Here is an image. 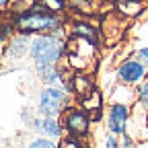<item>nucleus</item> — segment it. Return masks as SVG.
<instances>
[{
	"instance_id": "1",
	"label": "nucleus",
	"mask_w": 148,
	"mask_h": 148,
	"mask_svg": "<svg viewBox=\"0 0 148 148\" xmlns=\"http://www.w3.org/2000/svg\"><path fill=\"white\" fill-rule=\"evenodd\" d=\"M66 39H68L66 27L53 31V33L33 35L31 45H29V62H31L33 70L39 72L47 66L60 64L66 56Z\"/></svg>"
},
{
	"instance_id": "2",
	"label": "nucleus",
	"mask_w": 148,
	"mask_h": 148,
	"mask_svg": "<svg viewBox=\"0 0 148 148\" xmlns=\"http://www.w3.org/2000/svg\"><path fill=\"white\" fill-rule=\"evenodd\" d=\"M10 23L14 27L16 33H25V35H41V33H53L58 29L66 27V16H62L60 12L47 10L39 0H35V4L16 14V16H8Z\"/></svg>"
},
{
	"instance_id": "3",
	"label": "nucleus",
	"mask_w": 148,
	"mask_h": 148,
	"mask_svg": "<svg viewBox=\"0 0 148 148\" xmlns=\"http://www.w3.org/2000/svg\"><path fill=\"white\" fill-rule=\"evenodd\" d=\"M99 41L86 39L78 35H68L66 39V56L64 60L74 72H90L92 66L97 64L99 53Z\"/></svg>"
},
{
	"instance_id": "4",
	"label": "nucleus",
	"mask_w": 148,
	"mask_h": 148,
	"mask_svg": "<svg viewBox=\"0 0 148 148\" xmlns=\"http://www.w3.org/2000/svg\"><path fill=\"white\" fill-rule=\"evenodd\" d=\"M72 95L62 86H47L43 84L37 92V113L49 115V117H60L64 111L72 105Z\"/></svg>"
},
{
	"instance_id": "5",
	"label": "nucleus",
	"mask_w": 148,
	"mask_h": 148,
	"mask_svg": "<svg viewBox=\"0 0 148 148\" xmlns=\"http://www.w3.org/2000/svg\"><path fill=\"white\" fill-rule=\"evenodd\" d=\"M60 121H62V127H64L66 136H70V138L86 140L90 136L92 119H90V115L86 113L78 103H72L64 113L60 115Z\"/></svg>"
},
{
	"instance_id": "6",
	"label": "nucleus",
	"mask_w": 148,
	"mask_h": 148,
	"mask_svg": "<svg viewBox=\"0 0 148 148\" xmlns=\"http://www.w3.org/2000/svg\"><path fill=\"white\" fill-rule=\"evenodd\" d=\"M130 115H132V105H123V103H107L105 105V127L109 132H113L115 136L127 134V123Z\"/></svg>"
},
{
	"instance_id": "7",
	"label": "nucleus",
	"mask_w": 148,
	"mask_h": 148,
	"mask_svg": "<svg viewBox=\"0 0 148 148\" xmlns=\"http://www.w3.org/2000/svg\"><path fill=\"white\" fill-rule=\"evenodd\" d=\"M115 82H123L130 86H136L138 82H142L148 76V66L140 60V58H125L115 66Z\"/></svg>"
},
{
	"instance_id": "8",
	"label": "nucleus",
	"mask_w": 148,
	"mask_h": 148,
	"mask_svg": "<svg viewBox=\"0 0 148 148\" xmlns=\"http://www.w3.org/2000/svg\"><path fill=\"white\" fill-rule=\"evenodd\" d=\"M29 127L33 130V134L43 136V138H51V140H58V142L66 136L60 117L41 115V113H37V111H35V115H33V119H31Z\"/></svg>"
},
{
	"instance_id": "9",
	"label": "nucleus",
	"mask_w": 148,
	"mask_h": 148,
	"mask_svg": "<svg viewBox=\"0 0 148 148\" xmlns=\"http://www.w3.org/2000/svg\"><path fill=\"white\" fill-rule=\"evenodd\" d=\"M29 45H31V35L14 31L6 41L4 64H18V62L29 60Z\"/></svg>"
},
{
	"instance_id": "10",
	"label": "nucleus",
	"mask_w": 148,
	"mask_h": 148,
	"mask_svg": "<svg viewBox=\"0 0 148 148\" xmlns=\"http://www.w3.org/2000/svg\"><path fill=\"white\" fill-rule=\"evenodd\" d=\"M76 103L90 115L92 123H97V121L103 119V113H105V99H103V92H101L97 86L92 88L90 92H86L84 97H80Z\"/></svg>"
},
{
	"instance_id": "11",
	"label": "nucleus",
	"mask_w": 148,
	"mask_h": 148,
	"mask_svg": "<svg viewBox=\"0 0 148 148\" xmlns=\"http://www.w3.org/2000/svg\"><path fill=\"white\" fill-rule=\"evenodd\" d=\"M66 31H68V35L86 37V39H92V41H99V43H101L99 29L92 25L90 21H86V18H76V16H72L70 21H66Z\"/></svg>"
},
{
	"instance_id": "12",
	"label": "nucleus",
	"mask_w": 148,
	"mask_h": 148,
	"mask_svg": "<svg viewBox=\"0 0 148 148\" xmlns=\"http://www.w3.org/2000/svg\"><path fill=\"white\" fill-rule=\"evenodd\" d=\"M95 86L97 84H95V78H92L90 72H74L70 76V95L76 101L80 97H84L86 92H90Z\"/></svg>"
},
{
	"instance_id": "13",
	"label": "nucleus",
	"mask_w": 148,
	"mask_h": 148,
	"mask_svg": "<svg viewBox=\"0 0 148 148\" xmlns=\"http://www.w3.org/2000/svg\"><path fill=\"white\" fill-rule=\"evenodd\" d=\"M107 103H123L134 105L136 103V86H130L123 82H113L107 95Z\"/></svg>"
},
{
	"instance_id": "14",
	"label": "nucleus",
	"mask_w": 148,
	"mask_h": 148,
	"mask_svg": "<svg viewBox=\"0 0 148 148\" xmlns=\"http://www.w3.org/2000/svg\"><path fill=\"white\" fill-rule=\"evenodd\" d=\"M66 8L72 14L78 16H90L99 8V0H66Z\"/></svg>"
},
{
	"instance_id": "15",
	"label": "nucleus",
	"mask_w": 148,
	"mask_h": 148,
	"mask_svg": "<svg viewBox=\"0 0 148 148\" xmlns=\"http://www.w3.org/2000/svg\"><path fill=\"white\" fill-rule=\"evenodd\" d=\"M115 8L125 18H136L144 10V2H142V0H117Z\"/></svg>"
},
{
	"instance_id": "16",
	"label": "nucleus",
	"mask_w": 148,
	"mask_h": 148,
	"mask_svg": "<svg viewBox=\"0 0 148 148\" xmlns=\"http://www.w3.org/2000/svg\"><path fill=\"white\" fill-rule=\"evenodd\" d=\"M23 148H60V142L58 140H51V138H43V136H33L25 142Z\"/></svg>"
},
{
	"instance_id": "17",
	"label": "nucleus",
	"mask_w": 148,
	"mask_h": 148,
	"mask_svg": "<svg viewBox=\"0 0 148 148\" xmlns=\"http://www.w3.org/2000/svg\"><path fill=\"white\" fill-rule=\"evenodd\" d=\"M136 105L148 109V76L136 84Z\"/></svg>"
},
{
	"instance_id": "18",
	"label": "nucleus",
	"mask_w": 148,
	"mask_h": 148,
	"mask_svg": "<svg viewBox=\"0 0 148 148\" xmlns=\"http://www.w3.org/2000/svg\"><path fill=\"white\" fill-rule=\"evenodd\" d=\"M60 148H88V144H86V140H80V138L64 136L60 140Z\"/></svg>"
},
{
	"instance_id": "19",
	"label": "nucleus",
	"mask_w": 148,
	"mask_h": 148,
	"mask_svg": "<svg viewBox=\"0 0 148 148\" xmlns=\"http://www.w3.org/2000/svg\"><path fill=\"white\" fill-rule=\"evenodd\" d=\"M39 2L47 8V10H53V12H66V0H39Z\"/></svg>"
},
{
	"instance_id": "20",
	"label": "nucleus",
	"mask_w": 148,
	"mask_h": 148,
	"mask_svg": "<svg viewBox=\"0 0 148 148\" xmlns=\"http://www.w3.org/2000/svg\"><path fill=\"white\" fill-rule=\"evenodd\" d=\"M101 148H119V136H115L113 132L105 130V136H103V146Z\"/></svg>"
},
{
	"instance_id": "21",
	"label": "nucleus",
	"mask_w": 148,
	"mask_h": 148,
	"mask_svg": "<svg viewBox=\"0 0 148 148\" xmlns=\"http://www.w3.org/2000/svg\"><path fill=\"white\" fill-rule=\"evenodd\" d=\"M138 144H140V142H136L130 134L119 136V148H138Z\"/></svg>"
},
{
	"instance_id": "22",
	"label": "nucleus",
	"mask_w": 148,
	"mask_h": 148,
	"mask_svg": "<svg viewBox=\"0 0 148 148\" xmlns=\"http://www.w3.org/2000/svg\"><path fill=\"white\" fill-rule=\"evenodd\" d=\"M136 58H140V60L148 66V45H144V47H140V49L136 51Z\"/></svg>"
},
{
	"instance_id": "23",
	"label": "nucleus",
	"mask_w": 148,
	"mask_h": 148,
	"mask_svg": "<svg viewBox=\"0 0 148 148\" xmlns=\"http://www.w3.org/2000/svg\"><path fill=\"white\" fill-rule=\"evenodd\" d=\"M8 2H10V0H0V10H4L8 6Z\"/></svg>"
},
{
	"instance_id": "24",
	"label": "nucleus",
	"mask_w": 148,
	"mask_h": 148,
	"mask_svg": "<svg viewBox=\"0 0 148 148\" xmlns=\"http://www.w3.org/2000/svg\"><path fill=\"white\" fill-rule=\"evenodd\" d=\"M6 21H8V18H4V16H2V14H0V29H2V25H4V23H6Z\"/></svg>"
},
{
	"instance_id": "25",
	"label": "nucleus",
	"mask_w": 148,
	"mask_h": 148,
	"mask_svg": "<svg viewBox=\"0 0 148 148\" xmlns=\"http://www.w3.org/2000/svg\"><path fill=\"white\" fill-rule=\"evenodd\" d=\"M144 148H148V142H146V144H144Z\"/></svg>"
}]
</instances>
